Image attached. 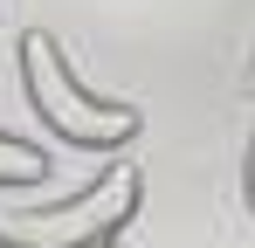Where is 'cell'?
Segmentation results:
<instances>
[{
	"mask_svg": "<svg viewBox=\"0 0 255 248\" xmlns=\"http://www.w3.org/2000/svg\"><path fill=\"white\" fill-rule=\"evenodd\" d=\"M14 62H21L28 111H35V124H42L55 145H69V152H125V145H138L145 118H138L131 104H118V97H97V90L69 69V55H62L55 35L28 28L21 48H14Z\"/></svg>",
	"mask_w": 255,
	"mask_h": 248,
	"instance_id": "1",
	"label": "cell"
},
{
	"mask_svg": "<svg viewBox=\"0 0 255 248\" xmlns=\"http://www.w3.org/2000/svg\"><path fill=\"white\" fill-rule=\"evenodd\" d=\"M145 200L138 159L111 152V165L48 207H0V248H111Z\"/></svg>",
	"mask_w": 255,
	"mask_h": 248,
	"instance_id": "2",
	"label": "cell"
},
{
	"mask_svg": "<svg viewBox=\"0 0 255 248\" xmlns=\"http://www.w3.org/2000/svg\"><path fill=\"white\" fill-rule=\"evenodd\" d=\"M55 172V152L42 138H21V131H0V186H42Z\"/></svg>",
	"mask_w": 255,
	"mask_h": 248,
	"instance_id": "3",
	"label": "cell"
},
{
	"mask_svg": "<svg viewBox=\"0 0 255 248\" xmlns=\"http://www.w3.org/2000/svg\"><path fill=\"white\" fill-rule=\"evenodd\" d=\"M242 200H249V214H255V145H249V159H242Z\"/></svg>",
	"mask_w": 255,
	"mask_h": 248,
	"instance_id": "4",
	"label": "cell"
},
{
	"mask_svg": "<svg viewBox=\"0 0 255 248\" xmlns=\"http://www.w3.org/2000/svg\"><path fill=\"white\" fill-rule=\"evenodd\" d=\"M249 83H255V62H249Z\"/></svg>",
	"mask_w": 255,
	"mask_h": 248,
	"instance_id": "5",
	"label": "cell"
}]
</instances>
